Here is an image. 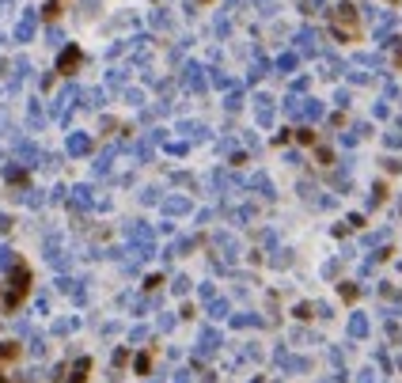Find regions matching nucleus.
Segmentation results:
<instances>
[{
  "label": "nucleus",
  "mask_w": 402,
  "mask_h": 383,
  "mask_svg": "<svg viewBox=\"0 0 402 383\" xmlns=\"http://www.w3.org/2000/svg\"><path fill=\"white\" fill-rule=\"evenodd\" d=\"M163 209H167V213H186L190 205L182 201V197H171V201H163Z\"/></svg>",
  "instance_id": "obj_1"
},
{
  "label": "nucleus",
  "mask_w": 402,
  "mask_h": 383,
  "mask_svg": "<svg viewBox=\"0 0 402 383\" xmlns=\"http://www.w3.org/2000/svg\"><path fill=\"white\" fill-rule=\"evenodd\" d=\"M216 341H220V338H216V334H213V330H209V334H205V338H201V353H209V349H216Z\"/></svg>",
  "instance_id": "obj_2"
}]
</instances>
